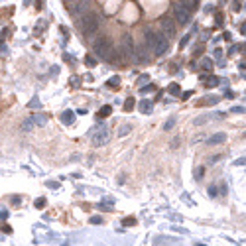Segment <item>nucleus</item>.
I'll list each match as a JSON object with an SVG mask.
<instances>
[{"instance_id": "obj_34", "label": "nucleus", "mask_w": 246, "mask_h": 246, "mask_svg": "<svg viewBox=\"0 0 246 246\" xmlns=\"http://www.w3.org/2000/svg\"><path fill=\"white\" fill-rule=\"evenodd\" d=\"M179 142H181L179 138H175V140H173V144H171V148H177V144H179Z\"/></svg>"}, {"instance_id": "obj_5", "label": "nucleus", "mask_w": 246, "mask_h": 246, "mask_svg": "<svg viewBox=\"0 0 246 246\" xmlns=\"http://www.w3.org/2000/svg\"><path fill=\"white\" fill-rule=\"evenodd\" d=\"M109 140H110V130L106 126H100L99 130H97L95 138H93V144H95V146H103V144H106Z\"/></svg>"}, {"instance_id": "obj_32", "label": "nucleus", "mask_w": 246, "mask_h": 246, "mask_svg": "<svg viewBox=\"0 0 246 246\" xmlns=\"http://www.w3.org/2000/svg\"><path fill=\"white\" fill-rule=\"evenodd\" d=\"M209 195H211V197H215V195H217V191H215V187H209Z\"/></svg>"}, {"instance_id": "obj_25", "label": "nucleus", "mask_w": 246, "mask_h": 246, "mask_svg": "<svg viewBox=\"0 0 246 246\" xmlns=\"http://www.w3.org/2000/svg\"><path fill=\"white\" fill-rule=\"evenodd\" d=\"M173 126H175V118H169V120L166 122V126H164V130H171Z\"/></svg>"}, {"instance_id": "obj_9", "label": "nucleus", "mask_w": 246, "mask_h": 246, "mask_svg": "<svg viewBox=\"0 0 246 246\" xmlns=\"http://www.w3.org/2000/svg\"><path fill=\"white\" fill-rule=\"evenodd\" d=\"M224 140H227V134H224V132H217V134H213V136L209 138L207 144H211V146H219V144H222Z\"/></svg>"}, {"instance_id": "obj_28", "label": "nucleus", "mask_w": 246, "mask_h": 246, "mask_svg": "<svg viewBox=\"0 0 246 246\" xmlns=\"http://www.w3.org/2000/svg\"><path fill=\"white\" fill-rule=\"evenodd\" d=\"M36 207H38V209H43V207H45V199H38V201H36Z\"/></svg>"}, {"instance_id": "obj_23", "label": "nucleus", "mask_w": 246, "mask_h": 246, "mask_svg": "<svg viewBox=\"0 0 246 246\" xmlns=\"http://www.w3.org/2000/svg\"><path fill=\"white\" fill-rule=\"evenodd\" d=\"M189 39H191V33H187L185 38H181V42H179V48H185V45L189 43Z\"/></svg>"}, {"instance_id": "obj_30", "label": "nucleus", "mask_w": 246, "mask_h": 246, "mask_svg": "<svg viewBox=\"0 0 246 246\" xmlns=\"http://www.w3.org/2000/svg\"><path fill=\"white\" fill-rule=\"evenodd\" d=\"M91 222H95V224H99V222H103V219H100V217H93V219H91Z\"/></svg>"}, {"instance_id": "obj_26", "label": "nucleus", "mask_w": 246, "mask_h": 246, "mask_svg": "<svg viewBox=\"0 0 246 246\" xmlns=\"http://www.w3.org/2000/svg\"><path fill=\"white\" fill-rule=\"evenodd\" d=\"M85 63H87V67H95L97 65L95 57H85Z\"/></svg>"}, {"instance_id": "obj_17", "label": "nucleus", "mask_w": 246, "mask_h": 246, "mask_svg": "<svg viewBox=\"0 0 246 246\" xmlns=\"http://www.w3.org/2000/svg\"><path fill=\"white\" fill-rule=\"evenodd\" d=\"M205 79H207V81H205V85H207V87H217L219 85V77H211V79L205 77Z\"/></svg>"}, {"instance_id": "obj_33", "label": "nucleus", "mask_w": 246, "mask_h": 246, "mask_svg": "<svg viewBox=\"0 0 246 246\" xmlns=\"http://www.w3.org/2000/svg\"><path fill=\"white\" fill-rule=\"evenodd\" d=\"M201 53H203V48H197V49L193 51V55H201Z\"/></svg>"}, {"instance_id": "obj_2", "label": "nucleus", "mask_w": 246, "mask_h": 246, "mask_svg": "<svg viewBox=\"0 0 246 246\" xmlns=\"http://www.w3.org/2000/svg\"><path fill=\"white\" fill-rule=\"evenodd\" d=\"M173 16H175V20H177L181 26L187 24V22H189V16H191V6H189V2H187V0H179V2H175V6H173Z\"/></svg>"}, {"instance_id": "obj_10", "label": "nucleus", "mask_w": 246, "mask_h": 246, "mask_svg": "<svg viewBox=\"0 0 246 246\" xmlns=\"http://www.w3.org/2000/svg\"><path fill=\"white\" fill-rule=\"evenodd\" d=\"M219 103V99L217 97H207V99H201V100H197V106H205V104H217Z\"/></svg>"}, {"instance_id": "obj_31", "label": "nucleus", "mask_w": 246, "mask_h": 246, "mask_svg": "<svg viewBox=\"0 0 246 246\" xmlns=\"http://www.w3.org/2000/svg\"><path fill=\"white\" fill-rule=\"evenodd\" d=\"M232 8H234V10H240V0H236V2L232 4Z\"/></svg>"}, {"instance_id": "obj_21", "label": "nucleus", "mask_w": 246, "mask_h": 246, "mask_svg": "<svg viewBox=\"0 0 246 246\" xmlns=\"http://www.w3.org/2000/svg\"><path fill=\"white\" fill-rule=\"evenodd\" d=\"M130 130H132V126H128V124H124V126L118 130V134H120V136H126V134L130 132Z\"/></svg>"}, {"instance_id": "obj_20", "label": "nucleus", "mask_w": 246, "mask_h": 246, "mask_svg": "<svg viewBox=\"0 0 246 246\" xmlns=\"http://www.w3.org/2000/svg\"><path fill=\"white\" fill-rule=\"evenodd\" d=\"M22 128H24L26 132H28V130H32V128H33V118H28L24 124H22Z\"/></svg>"}, {"instance_id": "obj_29", "label": "nucleus", "mask_w": 246, "mask_h": 246, "mask_svg": "<svg viewBox=\"0 0 246 246\" xmlns=\"http://www.w3.org/2000/svg\"><path fill=\"white\" fill-rule=\"evenodd\" d=\"M203 171H205V167H197V173H195V177H197V179H203Z\"/></svg>"}, {"instance_id": "obj_19", "label": "nucleus", "mask_w": 246, "mask_h": 246, "mask_svg": "<svg viewBox=\"0 0 246 246\" xmlns=\"http://www.w3.org/2000/svg\"><path fill=\"white\" fill-rule=\"evenodd\" d=\"M89 8V0H81V4L75 8V12H83V10H87Z\"/></svg>"}, {"instance_id": "obj_11", "label": "nucleus", "mask_w": 246, "mask_h": 246, "mask_svg": "<svg viewBox=\"0 0 246 246\" xmlns=\"http://www.w3.org/2000/svg\"><path fill=\"white\" fill-rule=\"evenodd\" d=\"M152 109H154V104H152L150 100H142V103H140V110H142V112L150 114V112H152Z\"/></svg>"}, {"instance_id": "obj_24", "label": "nucleus", "mask_w": 246, "mask_h": 246, "mask_svg": "<svg viewBox=\"0 0 246 246\" xmlns=\"http://www.w3.org/2000/svg\"><path fill=\"white\" fill-rule=\"evenodd\" d=\"M130 224H136V219L134 217H126L124 219V227H130Z\"/></svg>"}, {"instance_id": "obj_12", "label": "nucleus", "mask_w": 246, "mask_h": 246, "mask_svg": "<svg viewBox=\"0 0 246 246\" xmlns=\"http://www.w3.org/2000/svg\"><path fill=\"white\" fill-rule=\"evenodd\" d=\"M110 112H112V106H110V104H104L103 109H100V112H99V118H106V116H110Z\"/></svg>"}, {"instance_id": "obj_27", "label": "nucleus", "mask_w": 246, "mask_h": 246, "mask_svg": "<svg viewBox=\"0 0 246 246\" xmlns=\"http://www.w3.org/2000/svg\"><path fill=\"white\" fill-rule=\"evenodd\" d=\"M207 120H209V116H201V118H197V120H195V126H201V124H203V122H207Z\"/></svg>"}, {"instance_id": "obj_8", "label": "nucleus", "mask_w": 246, "mask_h": 246, "mask_svg": "<svg viewBox=\"0 0 246 246\" xmlns=\"http://www.w3.org/2000/svg\"><path fill=\"white\" fill-rule=\"evenodd\" d=\"M122 49H124V53H130V55L134 53V42H132V36H130V33H126L122 38Z\"/></svg>"}, {"instance_id": "obj_16", "label": "nucleus", "mask_w": 246, "mask_h": 246, "mask_svg": "<svg viewBox=\"0 0 246 246\" xmlns=\"http://www.w3.org/2000/svg\"><path fill=\"white\" fill-rule=\"evenodd\" d=\"M106 85H109L110 89H118V87H120V79H118V77H112V79H110Z\"/></svg>"}, {"instance_id": "obj_15", "label": "nucleus", "mask_w": 246, "mask_h": 246, "mask_svg": "<svg viewBox=\"0 0 246 246\" xmlns=\"http://www.w3.org/2000/svg\"><path fill=\"white\" fill-rule=\"evenodd\" d=\"M132 109H134V99L130 97V99L124 100V110H126V112H132Z\"/></svg>"}, {"instance_id": "obj_4", "label": "nucleus", "mask_w": 246, "mask_h": 246, "mask_svg": "<svg viewBox=\"0 0 246 246\" xmlns=\"http://www.w3.org/2000/svg\"><path fill=\"white\" fill-rule=\"evenodd\" d=\"M167 48H169L167 38H164V33L156 32V42H154V51H156V55H164V53L167 51Z\"/></svg>"}, {"instance_id": "obj_22", "label": "nucleus", "mask_w": 246, "mask_h": 246, "mask_svg": "<svg viewBox=\"0 0 246 246\" xmlns=\"http://www.w3.org/2000/svg\"><path fill=\"white\" fill-rule=\"evenodd\" d=\"M201 63H203V69H207V71L209 69H213V59H203Z\"/></svg>"}, {"instance_id": "obj_3", "label": "nucleus", "mask_w": 246, "mask_h": 246, "mask_svg": "<svg viewBox=\"0 0 246 246\" xmlns=\"http://www.w3.org/2000/svg\"><path fill=\"white\" fill-rule=\"evenodd\" d=\"M93 48H95V53H97V55H100V57L104 59V57L109 55V51L114 48V45H112V42H110V38H106V36H100V38L95 42V45H93Z\"/></svg>"}, {"instance_id": "obj_1", "label": "nucleus", "mask_w": 246, "mask_h": 246, "mask_svg": "<svg viewBox=\"0 0 246 246\" xmlns=\"http://www.w3.org/2000/svg\"><path fill=\"white\" fill-rule=\"evenodd\" d=\"M79 26H81V30H83V33H85V36H91V33H95L97 28H99V16H97L95 12L83 14Z\"/></svg>"}, {"instance_id": "obj_7", "label": "nucleus", "mask_w": 246, "mask_h": 246, "mask_svg": "<svg viewBox=\"0 0 246 246\" xmlns=\"http://www.w3.org/2000/svg\"><path fill=\"white\" fill-rule=\"evenodd\" d=\"M161 28H164L167 38H173L175 36V22H173L171 16H164V18H161Z\"/></svg>"}, {"instance_id": "obj_6", "label": "nucleus", "mask_w": 246, "mask_h": 246, "mask_svg": "<svg viewBox=\"0 0 246 246\" xmlns=\"http://www.w3.org/2000/svg\"><path fill=\"white\" fill-rule=\"evenodd\" d=\"M134 55H136L138 63H148V61H150V49H148V45H146V43L138 45V48L134 49Z\"/></svg>"}, {"instance_id": "obj_18", "label": "nucleus", "mask_w": 246, "mask_h": 246, "mask_svg": "<svg viewBox=\"0 0 246 246\" xmlns=\"http://www.w3.org/2000/svg\"><path fill=\"white\" fill-rule=\"evenodd\" d=\"M167 91H169L171 95H179V85H177V83H171V85L167 87Z\"/></svg>"}, {"instance_id": "obj_13", "label": "nucleus", "mask_w": 246, "mask_h": 246, "mask_svg": "<svg viewBox=\"0 0 246 246\" xmlns=\"http://www.w3.org/2000/svg\"><path fill=\"white\" fill-rule=\"evenodd\" d=\"M45 122H48V116H45V114H38V116H33V124H38V126H43Z\"/></svg>"}, {"instance_id": "obj_14", "label": "nucleus", "mask_w": 246, "mask_h": 246, "mask_svg": "<svg viewBox=\"0 0 246 246\" xmlns=\"http://www.w3.org/2000/svg\"><path fill=\"white\" fill-rule=\"evenodd\" d=\"M61 120H63L65 124H71L73 120H75V114H73V112H63V114H61Z\"/></svg>"}]
</instances>
